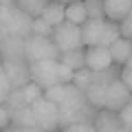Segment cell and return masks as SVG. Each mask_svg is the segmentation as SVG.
Wrapping results in <instances>:
<instances>
[{
  "instance_id": "obj_1",
  "label": "cell",
  "mask_w": 132,
  "mask_h": 132,
  "mask_svg": "<svg viewBox=\"0 0 132 132\" xmlns=\"http://www.w3.org/2000/svg\"><path fill=\"white\" fill-rule=\"evenodd\" d=\"M0 33L15 35V38H29L33 33V18L24 13L15 2L0 5Z\"/></svg>"
},
{
  "instance_id": "obj_18",
  "label": "cell",
  "mask_w": 132,
  "mask_h": 132,
  "mask_svg": "<svg viewBox=\"0 0 132 132\" xmlns=\"http://www.w3.org/2000/svg\"><path fill=\"white\" fill-rule=\"evenodd\" d=\"M121 38V31H119V22H112V20H104V33H101V40L99 44L101 46H110L112 42Z\"/></svg>"
},
{
  "instance_id": "obj_5",
  "label": "cell",
  "mask_w": 132,
  "mask_h": 132,
  "mask_svg": "<svg viewBox=\"0 0 132 132\" xmlns=\"http://www.w3.org/2000/svg\"><path fill=\"white\" fill-rule=\"evenodd\" d=\"M57 62L60 60H40L31 64V79L35 84H40L44 90L51 88V86L60 84V77H57Z\"/></svg>"
},
{
  "instance_id": "obj_14",
  "label": "cell",
  "mask_w": 132,
  "mask_h": 132,
  "mask_svg": "<svg viewBox=\"0 0 132 132\" xmlns=\"http://www.w3.org/2000/svg\"><path fill=\"white\" fill-rule=\"evenodd\" d=\"M60 62H64L66 66H71L73 71H79L86 66V46H77L71 51H62L60 53Z\"/></svg>"
},
{
  "instance_id": "obj_32",
  "label": "cell",
  "mask_w": 132,
  "mask_h": 132,
  "mask_svg": "<svg viewBox=\"0 0 132 132\" xmlns=\"http://www.w3.org/2000/svg\"><path fill=\"white\" fill-rule=\"evenodd\" d=\"M15 0H0V5H13Z\"/></svg>"
},
{
  "instance_id": "obj_20",
  "label": "cell",
  "mask_w": 132,
  "mask_h": 132,
  "mask_svg": "<svg viewBox=\"0 0 132 132\" xmlns=\"http://www.w3.org/2000/svg\"><path fill=\"white\" fill-rule=\"evenodd\" d=\"M86 11H88V18H95V20H106L104 0H86Z\"/></svg>"
},
{
  "instance_id": "obj_28",
  "label": "cell",
  "mask_w": 132,
  "mask_h": 132,
  "mask_svg": "<svg viewBox=\"0 0 132 132\" xmlns=\"http://www.w3.org/2000/svg\"><path fill=\"white\" fill-rule=\"evenodd\" d=\"M119 117H121L123 130H126V132H132V104L123 106V108L119 110Z\"/></svg>"
},
{
  "instance_id": "obj_16",
  "label": "cell",
  "mask_w": 132,
  "mask_h": 132,
  "mask_svg": "<svg viewBox=\"0 0 132 132\" xmlns=\"http://www.w3.org/2000/svg\"><path fill=\"white\" fill-rule=\"evenodd\" d=\"M66 20H71L75 24H84L88 20V11H86V0H71L66 5Z\"/></svg>"
},
{
  "instance_id": "obj_2",
  "label": "cell",
  "mask_w": 132,
  "mask_h": 132,
  "mask_svg": "<svg viewBox=\"0 0 132 132\" xmlns=\"http://www.w3.org/2000/svg\"><path fill=\"white\" fill-rule=\"evenodd\" d=\"M60 48L48 35H29L24 38V60L29 64L40 60H60Z\"/></svg>"
},
{
  "instance_id": "obj_33",
  "label": "cell",
  "mask_w": 132,
  "mask_h": 132,
  "mask_svg": "<svg viewBox=\"0 0 132 132\" xmlns=\"http://www.w3.org/2000/svg\"><path fill=\"white\" fill-rule=\"evenodd\" d=\"M128 66H132V53H130V57H128V62H126Z\"/></svg>"
},
{
  "instance_id": "obj_7",
  "label": "cell",
  "mask_w": 132,
  "mask_h": 132,
  "mask_svg": "<svg viewBox=\"0 0 132 132\" xmlns=\"http://www.w3.org/2000/svg\"><path fill=\"white\" fill-rule=\"evenodd\" d=\"M130 95H132L130 88H128L119 77H114V79L108 84V90H106V106L104 108H110V110H117L119 112L123 106H128Z\"/></svg>"
},
{
  "instance_id": "obj_24",
  "label": "cell",
  "mask_w": 132,
  "mask_h": 132,
  "mask_svg": "<svg viewBox=\"0 0 132 132\" xmlns=\"http://www.w3.org/2000/svg\"><path fill=\"white\" fill-rule=\"evenodd\" d=\"M13 88H15V86L11 84L9 75H7L5 71H0V104H5L7 99H9V95H11Z\"/></svg>"
},
{
  "instance_id": "obj_3",
  "label": "cell",
  "mask_w": 132,
  "mask_h": 132,
  "mask_svg": "<svg viewBox=\"0 0 132 132\" xmlns=\"http://www.w3.org/2000/svg\"><path fill=\"white\" fill-rule=\"evenodd\" d=\"M53 42L57 44L60 51H71V48L84 46V33H81V27L71 20H64L62 24H57L53 29Z\"/></svg>"
},
{
  "instance_id": "obj_6",
  "label": "cell",
  "mask_w": 132,
  "mask_h": 132,
  "mask_svg": "<svg viewBox=\"0 0 132 132\" xmlns=\"http://www.w3.org/2000/svg\"><path fill=\"white\" fill-rule=\"evenodd\" d=\"M2 71L9 75L15 88H22L31 81V64L27 60H2Z\"/></svg>"
},
{
  "instance_id": "obj_17",
  "label": "cell",
  "mask_w": 132,
  "mask_h": 132,
  "mask_svg": "<svg viewBox=\"0 0 132 132\" xmlns=\"http://www.w3.org/2000/svg\"><path fill=\"white\" fill-rule=\"evenodd\" d=\"M48 2H51V0H15V5H18L24 13H29L31 18H42V11H44V7H46Z\"/></svg>"
},
{
  "instance_id": "obj_36",
  "label": "cell",
  "mask_w": 132,
  "mask_h": 132,
  "mask_svg": "<svg viewBox=\"0 0 132 132\" xmlns=\"http://www.w3.org/2000/svg\"><path fill=\"white\" fill-rule=\"evenodd\" d=\"M128 104H132V95H130V101H128Z\"/></svg>"
},
{
  "instance_id": "obj_35",
  "label": "cell",
  "mask_w": 132,
  "mask_h": 132,
  "mask_svg": "<svg viewBox=\"0 0 132 132\" xmlns=\"http://www.w3.org/2000/svg\"><path fill=\"white\" fill-rule=\"evenodd\" d=\"M57 2H64V5H68V2H71V0H57Z\"/></svg>"
},
{
  "instance_id": "obj_25",
  "label": "cell",
  "mask_w": 132,
  "mask_h": 132,
  "mask_svg": "<svg viewBox=\"0 0 132 132\" xmlns=\"http://www.w3.org/2000/svg\"><path fill=\"white\" fill-rule=\"evenodd\" d=\"M22 90H24V95H27V99H29V104H33L35 99H40V97H44V88L40 84H35V81H29L27 86H22Z\"/></svg>"
},
{
  "instance_id": "obj_26",
  "label": "cell",
  "mask_w": 132,
  "mask_h": 132,
  "mask_svg": "<svg viewBox=\"0 0 132 132\" xmlns=\"http://www.w3.org/2000/svg\"><path fill=\"white\" fill-rule=\"evenodd\" d=\"M57 77H60V84H73L75 71L71 66H66L64 62H57Z\"/></svg>"
},
{
  "instance_id": "obj_15",
  "label": "cell",
  "mask_w": 132,
  "mask_h": 132,
  "mask_svg": "<svg viewBox=\"0 0 132 132\" xmlns=\"http://www.w3.org/2000/svg\"><path fill=\"white\" fill-rule=\"evenodd\" d=\"M42 18L46 20L48 24H53V27L62 24L66 20V5H64V2H57V0H51V2L44 7Z\"/></svg>"
},
{
  "instance_id": "obj_23",
  "label": "cell",
  "mask_w": 132,
  "mask_h": 132,
  "mask_svg": "<svg viewBox=\"0 0 132 132\" xmlns=\"http://www.w3.org/2000/svg\"><path fill=\"white\" fill-rule=\"evenodd\" d=\"M53 29H55V27L48 24L44 18H33V33H31V35H48V38H51Z\"/></svg>"
},
{
  "instance_id": "obj_22",
  "label": "cell",
  "mask_w": 132,
  "mask_h": 132,
  "mask_svg": "<svg viewBox=\"0 0 132 132\" xmlns=\"http://www.w3.org/2000/svg\"><path fill=\"white\" fill-rule=\"evenodd\" d=\"M66 93H68V84H55V86H51V88L44 90V97L51 99V101H55V104H60L62 99L66 97Z\"/></svg>"
},
{
  "instance_id": "obj_34",
  "label": "cell",
  "mask_w": 132,
  "mask_h": 132,
  "mask_svg": "<svg viewBox=\"0 0 132 132\" xmlns=\"http://www.w3.org/2000/svg\"><path fill=\"white\" fill-rule=\"evenodd\" d=\"M128 20H130V22H132V9H130V13H128Z\"/></svg>"
},
{
  "instance_id": "obj_4",
  "label": "cell",
  "mask_w": 132,
  "mask_h": 132,
  "mask_svg": "<svg viewBox=\"0 0 132 132\" xmlns=\"http://www.w3.org/2000/svg\"><path fill=\"white\" fill-rule=\"evenodd\" d=\"M33 112H35V119H38L40 128L44 132H51V130H60V106L55 101L46 97H40L31 104Z\"/></svg>"
},
{
  "instance_id": "obj_10",
  "label": "cell",
  "mask_w": 132,
  "mask_h": 132,
  "mask_svg": "<svg viewBox=\"0 0 132 132\" xmlns=\"http://www.w3.org/2000/svg\"><path fill=\"white\" fill-rule=\"evenodd\" d=\"M104 9H106V20L123 22L132 9V0H104Z\"/></svg>"
},
{
  "instance_id": "obj_9",
  "label": "cell",
  "mask_w": 132,
  "mask_h": 132,
  "mask_svg": "<svg viewBox=\"0 0 132 132\" xmlns=\"http://www.w3.org/2000/svg\"><path fill=\"white\" fill-rule=\"evenodd\" d=\"M112 55H110L108 46L95 44V46H86V66L93 71H104L108 66H112Z\"/></svg>"
},
{
  "instance_id": "obj_31",
  "label": "cell",
  "mask_w": 132,
  "mask_h": 132,
  "mask_svg": "<svg viewBox=\"0 0 132 132\" xmlns=\"http://www.w3.org/2000/svg\"><path fill=\"white\" fill-rule=\"evenodd\" d=\"M119 31H121V38H130L132 40V22L130 20H123V22H119Z\"/></svg>"
},
{
  "instance_id": "obj_27",
  "label": "cell",
  "mask_w": 132,
  "mask_h": 132,
  "mask_svg": "<svg viewBox=\"0 0 132 132\" xmlns=\"http://www.w3.org/2000/svg\"><path fill=\"white\" fill-rule=\"evenodd\" d=\"M64 132H95V123L88 121H77V123H68L66 128H62Z\"/></svg>"
},
{
  "instance_id": "obj_30",
  "label": "cell",
  "mask_w": 132,
  "mask_h": 132,
  "mask_svg": "<svg viewBox=\"0 0 132 132\" xmlns=\"http://www.w3.org/2000/svg\"><path fill=\"white\" fill-rule=\"evenodd\" d=\"M119 79H121L123 84L130 88V93H132V66H128V64L121 66V71H119Z\"/></svg>"
},
{
  "instance_id": "obj_12",
  "label": "cell",
  "mask_w": 132,
  "mask_h": 132,
  "mask_svg": "<svg viewBox=\"0 0 132 132\" xmlns=\"http://www.w3.org/2000/svg\"><path fill=\"white\" fill-rule=\"evenodd\" d=\"M81 33H84V46H95V44H99L101 33H104V20L88 18L81 24Z\"/></svg>"
},
{
  "instance_id": "obj_8",
  "label": "cell",
  "mask_w": 132,
  "mask_h": 132,
  "mask_svg": "<svg viewBox=\"0 0 132 132\" xmlns=\"http://www.w3.org/2000/svg\"><path fill=\"white\" fill-rule=\"evenodd\" d=\"M93 123H95V132H121L123 130L119 112L110 108H99Z\"/></svg>"
},
{
  "instance_id": "obj_19",
  "label": "cell",
  "mask_w": 132,
  "mask_h": 132,
  "mask_svg": "<svg viewBox=\"0 0 132 132\" xmlns=\"http://www.w3.org/2000/svg\"><path fill=\"white\" fill-rule=\"evenodd\" d=\"M90 81H93V68L84 66V68L75 71V77H73V84H75L79 90H84V93H86V88L90 86Z\"/></svg>"
},
{
  "instance_id": "obj_13",
  "label": "cell",
  "mask_w": 132,
  "mask_h": 132,
  "mask_svg": "<svg viewBox=\"0 0 132 132\" xmlns=\"http://www.w3.org/2000/svg\"><path fill=\"white\" fill-rule=\"evenodd\" d=\"M108 48H110V55H112V62L119 64V66H123L128 62V57H130V53H132V40L130 38H119Z\"/></svg>"
},
{
  "instance_id": "obj_11",
  "label": "cell",
  "mask_w": 132,
  "mask_h": 132,
  "mask_svg": "<svg viewBox=\"0 0 132 132\" xmlns=\"http://www.w3.org/2000/svg\"><path fill=\"white\" fill-rule=\"evenodd\" d=\"M24 57V38L2 35V60H22Z\"/></svg>"
},
{
  "instance_id": "obj_21",
  "label": "cell",
  "mask_w": 132,
  "mask_h": 132,
  "mask_svg": "<svg viewBox=\"0 0 132 132\" xmlns=\"http://www.w3.org/2000/svg\"><path fill=\"white\" fill-rule=\"evenodd\" d=\"M5 104H9V108H24V106H31L22 88H13L11 95H9V99H7Z\"/></svg>"
},
{
  "instance_id": "obj_29",
  "label": "cell",
  "mask_w": 132,
  "mask_h": 132,
  "mask_svg": "<svg viewBox=\"0 0 132 132\" xmlns=\"http://www.w3.org/2000/svg\"><path fill=\"white\" fill-rule=\"evenodd\" d=\"M0 126H2V130H9V126H11V108H9V104H0Z\"/></svg>"
}]
</instances>
